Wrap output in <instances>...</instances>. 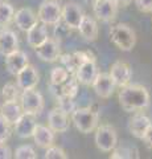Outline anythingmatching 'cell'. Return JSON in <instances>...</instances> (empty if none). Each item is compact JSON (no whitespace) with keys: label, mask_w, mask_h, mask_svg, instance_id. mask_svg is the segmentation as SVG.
Returning a JSON list of instances; mask_svg holds the SVG:
<instances>
[{"label":"cell","mask_w":152,"mask_h":159,"mask_svg":"<svg viewBox=\"0 0 152 159\" xmlns=\"http://www.w3.org/2000/svg\"><path fill=\"white\" fill-rule=\"evenodd\" d=\"M13 23L20 31L27 32L38 23V17L31 8H20L13 15Z\"/></svg>","instance_id":"cell-16"},{"label":"cell","mask_w":152,"mask_h":159,"mask_svg":"<svg viewBox=\"0 0 152 159\" xmlns=\"http://www.w3.org/2000/svg\"><path fill=\"white\" fill-rule=\"evenodd\" d=\"M69 77H70V73L63 66H56V68H53L50 72V84L58 85V84L65 82Z\"/></svg>","instance_id":"cell-26"},{"label":"cell","mask_w":152,"mask_h":159,"mask_svg":"<svg viewBox=\"0 0 152 159\" xmlns=\"http://www.w3.org/2000/svg\"><path fill=\"white\" fill-rule=\"evenodd\" d=\"M93 89L98 97L101 98H110L111 94L115 90V84L112 81V78L110 77L109 73H99L98 72L97 77L94 78V81L91 84Z\"/></svg>","instance_id":"cell-12"},{"label":"cell","mask_w":152,"mask_h":159,"mask_svg":"<svg viewBox=\"0 0 152 159\" xmlns=\"http://www.w3.org/2000/svg\"><path fill=\"white\" fill-rule=\"evenodd\" d=\"M141 139H143L144 143L150 148H152V123L150 125V127L147 129V131L144 133V135H143V138H141Z\"/></svg>","instance_id":"cell-36"},{"label":"cell","mask_w":152,"mask_h":159,"mask_svg":"<svg viewBox=\"0 0 152 159\" xmlns=\"http://www.w3.org/2000/svg\"><path fill=\"white\" fill-rule=\"evenodd\" d=\"M83 16V11L80 7V4L74 2L66 3L62 7V13H61V20L66 24L70 29H77L80 25V21Z\"/></svg>","instance_id":"cell-13"},{"label":"cell","mask_w":152,"mask_h":159,"mask_svg":"<svg viewBox=\"0 0 152 159\" xmlns=\"http://www.w3.org/2000/svg\"><path fill=\"white\" fill-rule=\"evenodd\" d=\"M118 101L120 107L127 113L143 111L150 106V93L140 84H128L122 86L118 93Z\"/></svg>","instance_id":"cell-1"},{"label":"cell","mask_w":152,"mask_h":159,"mask_svg":"<svg viewBox=\"0 0 152 159\" xmlns=\"http://www.w3.org/2000/svg\"><path fill=\"white\" fill-rule=\"evenodd\" d=\"M110 77L112 78L115 86H126L128 85L132 78V69L127 62L124 61H116L110 68Z\"/></svg>","instance_id":"cell-10"},{"label":"cell","mask_w":152,"mask_h":159,"mask_svg":"<svg viewBox=\"0 0 152 159\" xmlns=\"http://www.w3.org/2000/svg\"><path fill=\"white\" fill-rule=\"evenodd\" d=\"M110 39L114 45L123 52H130L136 45V33L128 24L119 23L111 27Z\"/></svg>","instance_id":"cell-2"},{"label":"cell","mask_w":152,"mask_h":159,"mask_svg":"<svg viewBox=\"0 0 152 159\" xmlns=\"http://www.w3.org/2000/svg\"><path fill=\"white\" fill-rule=\"evenodd\" d=\"M44 158L45 159H67V155L61 147H58L56 145H52V146L46 147V151H45Z\"/></svg>","instance_id":"cell-30"},{"label":"cell","mask_w":152,"mask_h":159,"mask_svg":"<svg viewBox=\"0 0 152 159\" xmlns=\"http://www.w3.org/2000/svg\"><path fill=\"white\" fill-rule=\"evenodd\" d=\"M78 31H80V34L89 43L95 41L98 39V34H99V29H98V24L94 20V17L89 16V15H85L80 21V25H78Z\"/></svg>","instance_id":"cell-19"},{"label":"cell","mask_w":152,"mask_h":159,"mask_svg":"<svg viewBox=\"0 0 152 159\" xmlns=\"http://www.w3.org/2000/svg\"><path fill=\"white\" fill-rule=\"evenodd\" d=\"M135 6L140 12L144 13L152 12V0H135Z\"/></svg>","instance_id":"cell-34"},{"label":"cell","mask_w":152,"mask_h":159,"mask_svg":"<svg viewBox=\"0 0 152 159\" xmlns=\"http://www.w3.org/2000/svg\"><path fill=\"white\" fill-rule=\"evenodd\" d=\"M36 116H32V114H25L24 113L23 116L20 117L15 123V133L19 138H23V139H27V138H31L35 133V129H36Z\"/></svg>","instance_id":"cell-17"},{"label":"cell","mask_w":152,"mask_h":159,"mask_svg":"<svg viewBox=\"0 0 152 159\" xmlns=\"http://www.w3.org/2000/svg\"><path fill=\"white\" fill-rule=\"evenodd\" d=\"M49 37L48 34V28L45 24L38 21L36 25H33L29 31H27V41L32 48L38 47L42 44L45 40Z\"/></svg>","instance_id":"cell-24"},{"label":"cell","mask_w":152,"mask_h":159,"mask_svg":"<svg viewBox=\"0 0 152 159\" xmlns=\"http://www.w3.org/2000/svg\"><path fill=\"white\" fill-rule=\"evenodd\" d=\"M95 17L103 23H110L116 17L118 7L114 0H91Z\"/></svg>","instance_id":"cell-8"},{"label":"cell","mask_w":152,"mask_h":159,"mask_svg":"<svg viewBox=\"0 0 152 159\" xmlns=\"http://www.w3.org/2000/svg\"><path fill=\"white\" fill-rule=\"evenodd\" d=\"M72 122L82 134H90L99 125V114L91 107H77L72 114Z\"/></svg>","instance_id":"cell-3"},{"label":"cell","mask_w":152,"mask_h":159,"mask_svg":"<svg viewBox=\"0 0 152 159\" xmlns=\"http://www.w3.org/2000/svg\"><path fill=\"white\" fill-rule=\"evenodd\" d=\"M37 57L45 62H54L60 60L61 56V45L54 37H48L42 44L35 48Z\"/></svg>","instance_id":"cell-7"},{"label":"cell","mask_w":152,"mask_h":159,"mask_svg":"<svg viewBox=\"0 0 152 159\" xmlns=\"http://www.w3.org/2000/svg\"><path fill=\"white\" fill-rule=\"evenodd\" d=\"M12 158V151L6 143H0V159H9Z\"/></svg>","instance_id":"cell-35"},{"label":"cell","mask_w":152,"mask_h":159,"mask_svg":"<svg viewBox=\"0 0 152 159\" xmlns=\"http://www.w3.org/2000/svg\"><path fill=\"white\" fill-rule=\"evenodd\" d=\"M110 158L112 159H131L134 157V150L130 147H115L114 150H111Z\"/></svg>","instance_id":"cell-31"},{"label":"cell","mask_w":152,"mask_h":159,"mask_svg":"<svg viewBox=\"0 0 152 159\" xmlns=\"http://www.w3.org/2000/svg\"><path fill=\"white\" fill-rule=\"evenodd\" d=\"M19 49V37L13 31L8 28L0 29V53L3 56Z\"/></svg>","instance_id":"cell-22"},{"label":"cell","mask_w":152,"mask_h":159,"mask_svg":"<svg viewBox=\"0 0 152 159\" xmlns=\"http://www.w3.org/2000/svg\"><path fill=\"white\" fill-rule=\"evenodd\" d=\"M20 105L23 109V113L37 116L38 113L42 111L44 109V97L42 94L33 89H25L20 93Z\"/></svg>","instance_id":"cell-5"},{"label":"cell","mask_w":152,"mask_h":159,"mask_svg":"<svg viewBox=\"0 0 152 159\" xmlns=\"http://www.w3.org/2000/svg\"><path fill=\"white\" fill-rule=\"evenodd\" d=\"M114 2L116 3L118 7H127L132 2V0H114Z\"/></svg>","instance_id":"cell-37"},{"label":"cell","mask_w":152,"mask_h":159,"mask_svg":"<svg viewBox=\"0 0 152 159\" xmlns=\"http://www.w3.org/2000/svg\"><path fill=\"white\" fill-rule=\"evenodd\" d=\"M38 80H40V76H38L37 69L31 64H28L16 74V85L20 88V90L33 89L37 86Z\"/></svg>","instance_id":"cell-11"},{"label":"cell","mask_w":152,"mask_h":159,"mask_svg":"<svg viewBox=\"0 0 152 159\" xmlns=\"http://www.w3.org/2000/svg\"><path fill=\"white\" fill-rule=\"evenodd\" d=\"M57 107L67 116H70L77 109V105L73 101V98H57Z\"/></svg>","instance_id":"cell-29"},{"label":"cell","mask_w":152,"mask_h":159,"mask_svg":"<svg viewBox=\"0 0 152 159\" xmlns=\"http://www.w3.org/2000/svg\"><path fill=\"white\" fill-rule=\"evenodd\" d=\"M49 88L56 98H74L78 93V81L72 74L65 82L58 84V85L50 84Z\"/></svg>","instance_id":"cell-14"},{"label":"cell","mask_w":152,"mask_h":159,"mask_svg":"<svg viewBox=\"0 0 152 159\" xmlns=\"http://www.w3.org/2000/svg\"><path fill=\"white\" fill-rule=\"evenodd\" d=\"M13 157L16 159H37V154L33 150V147L28 145H23L16 148Z\"/></svg>","instance_id":"cell-27"},{"label":"cell","mask_w":152,"mask_h":159,"mask_svg":"<svg viewBox=\"0 0 152 159\" xmlns=\"http://www.w3.org/2000/svg\"><path fill=\"white\" fill-rule=\"evenodd\" d=\"M94 142L95 146L103 152H110L114 150L118 145V134L115 127L109 123H102L98 125L95 129Z\"/></svg>","instance_id":"cell-4"},{"label":"cell","mask_w":152,"mask_h":159,"mask_svg":"<svg viewBox=\"0 0 152 159\" xmlns=\"http://www.w3.org/2000/svg\"><path fill=\"white\" fill-rule=\"evenodd\" d=\"M53 27H54V39L57 40V41H61V40L66 39L67 36H69L70 28L67 27L66 24L62 21V20L60 23H57L56 25H53Z\"/></svg>","instance_id":"cell-32"},{"label":"cell","mask_w":152,"mask_h":159,"mask_svg":"<svg viewBox=\"0 0 152 159\" xmlns=\"http://www.w3.org/2000/svg\"><path fill=\"white\" fill-rule=\"evenodd\" d=\"M23 109L19 99H6L0 106V116L6 118V121L11 125H15L16 121L23 116Z\"/></svg>","instance_id":"cell-20"},{"label":"cell","mask_w":152,"mask_h":159,"mask_svg":"<svg viewBox=\"0 0 152 159\" xmlns=\"http://www.w3.org/2000/svg\"><path fill=\"white\" fill-rule=\"evenodd\" d=\"M28 64H29V58L27 56V53L23 51H19V49L6 56V68L8 73L13 74V76H16Z\"/></svg>","instance_id":"cell-21"},{"label":"cell","mask_w":152,"mask_h":159,"mask_svg":"<svg viewBox=\"0 0 152 159\" xmlns=\"http://www.w3.org/2000/svg\"><path fill=\"white\" fill-rule=\"evenodd\" d=\"M3 97L6 99H19L20 98V88L16 84L8 82L3 86Z\"/></svg>","instance_id":"cell-28"},{"label":"cell","mask_w":152,"mask_h":159,"mask_svg":"<svg viewBox=\"0 0 152 159\" xmlns=\"http://www.w3.org/2000/svg\"><path fill=\"white\" fill-rule=\"evenodd\" d=\"M97 74H98L97 61H95L94 56H91L90 58H87L85 62L81 64V65L77 68V70L74 73V77L77 78L78 84L89 86L93 84L94 78L97 77Z\"/></svg>","instance_id":"cell-9"},{"label":"cell","mask_w":152,"mask_h":159,"mask_svg":"<svg viewBox=\"0 0 152 159\" xmlns=\"http://www.w3.org/2000/svg\"><path fill=\"white\" fill-rule=\"evenodd\" d=\"M61 13L62 7L56 0H44L40 4L37 11L38 21L45 24V25H56L57 23L61 21Z\"/></svg>","instance_id":"cell-6"},{"label":"cell","mask_w":152,"mask_h":159,"mask_svg":"<svg viewBox=\"0 0 152 159\" xmlns=\"http://www.w3.org/2000/svg\"><path fill=\"white\" fill-rule=\"evenodd\" d=\"M13 15L15 8L11 3L6 2V0H0V25L7 27L13 21Z\"/></svg>","instance_id":"cell-25"},{"label":"cell","mask_w":152,"mask_h":159,"mask_svg":"<svg viewBox=\"0 0 152 159\" xmlns=\"http://www.w3.org/2000/svg\"><path fill=\"white\" fill-rule=\"evenodd\" d=\"M151 123L152 122H151L150 117L145 116L143 111H135L134 116H132L128 121V130L135 138L141 139Z\"/></svg>","instance_id":"cell-15"},{"label":"cell","mask_w":152,"mask_h":159,"mask_svg":"<svg viewBox=\"0 0 152 159\" xmlns=\"http://www.w3.org/2000/svg\"><path fill=\"white\" fill-rule=\"evenodd\" d=\"M32 137L35 139L36 145L42 148H46L49 146L54 145V141H56V133L49 126H44V125H36L35 133H33Z\"/></svg>","instance_id":"cell-23"},{"label":"cell","mask_w":152,"mask_h":159,"mask_svg":"<svg viewBox=\"0 0 152 159\" xmlns=\"http://www.w3.org/2000/svg\"><path fill=\"white\" fill-rule=\"evenodd\" d=\"M11 137V123L6 121V118L0 116V143H6Z\"/></svg>","instance_id":"cell-33"},{"label":"cell","mask_w":152,"mask_h":159,"mask_svg":"<svg viewBox=\"0 0 152 159\" xmlns=\"http://www.w3.org/2000/svg\"><path fill=\"white\" fill-rule=\"evenodd\" d=\"M48 126L54 133H65L69 130L70 126L69 116L61 111L58 107L53 109L48 114Z\"/></svg>","instance_id":"cell-18"},{"label":"cell","mask_w":152,"mask_h":159,"mask_svg":"<svg viewBox=\"0 0 152 159\" xmlns=\"http://www.w3.org/2000/svg\"><path fill=\"white\" fill-rule=\"evenodd\" d=\"M85 2H87V3H91V0H85Z\"/></svg>","instance_id":"cell-38"}]
</instances>
